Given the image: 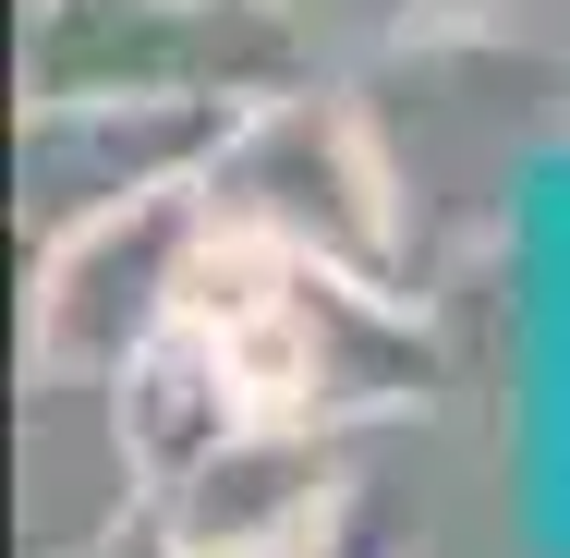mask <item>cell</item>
<instances>
[{
	"label": "cell",
	"mask_w": 570,
	"mask_h": 558,
	"mask_svg": "<svg viewBox=\"0 0 570 558\" xmlns=\"http://www.w3.org/2000/svg\"><path fill=\"white\" fill-rule=\"evenodd\" d=\"M316 461L292 449V425H243L230 449H207L195 473H183V547L195 558H243V547H267V535H292L316 498Z\"/></svg>",
	"instance_id": "2"
},
{
	"label": "cell",
	"mask_w": 570,
	"mask_h": 558,
	"mask_svg": "<svg viewBox=\"0 0 570 558\" xmlns=\"http://www.w3.org/2000/svg\"><path fill=\"white\" fill-rule=\"evenodd\" d=\"M207 219H243L267 243H292V255H316V267H364L389 207H376V170H364V146L341 121L267 110L207 146Z\"/></svg>",
	"instance_id": "1"
}]
</instances>
